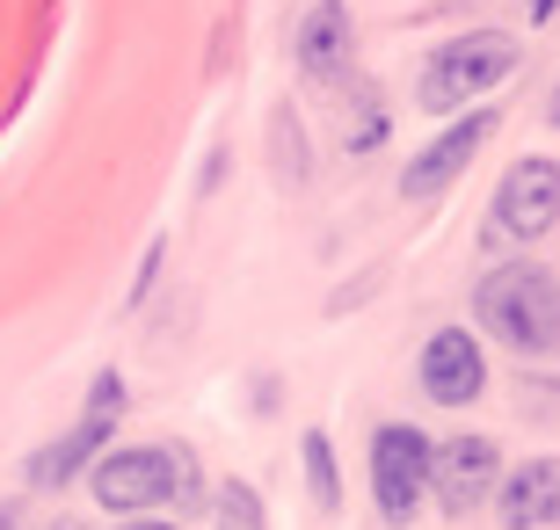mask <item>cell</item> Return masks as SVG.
<instances>
[{
	"mask_svg": "<svg viewBox=\"0 0 560 530\" xmlns=\"http://www.w3.org/2000/svg\"><path fill=\"white\" fill-rule=\"evenodd\" d=\"M495 523L502 530H560V458H524L517 472H502Z\"/></svg>",
	"mask_w": 560,
	"mask_h": 530,
	"instance_id": "10",
	"label": "cell"
},
{
	"mask_svg": "<svg viewBox=\"0 0 560 530\" xmlns=\"http://www.w3.org/2000/svg\"><path fill=\"white\" fill-rule=\"evenodd\" d=\"M474 320L488 327V342H502L517 364H546L560 356V276L539 262H502L480 276Z\"/></svg>",
	"mask_w": 560,
	"mask_h": 530,
	"instance_id": "1",
	"label": "cell"
},
{
	"mask_svg": "<svg viewBox=\"0 0 560 530\" xmlns=\"http://www.w3.org/2000/svg\"><path fill=\"white\" fill-rule=\"evenodd\" d=\"M553 8L560 0H532V22H553Z\"/></svg>",
	"mask_w": 560,
	"mask_h": 530,
	"instance_id": "16",
	"label": "cell"
},
{
	"mask_svg": "<svg viewBox=\"0 0 560 530\" xmlns=\"http://www.w3.org/2000/svg\"><path fill=\"white\" fill-rule=\"evenodd\" d=\"M299 66H306L313 81H335L357 51V22H350V0H313L306 22H299V37H291Z\"/></svg>",
	"mask_w": 560,
	"mask_h": 530,
	"instance_id": "11",
	"label": "cell"
},
{
	"mask_svg": "<svg viewBox=\"0 0 560 530\" xmlns=\"http://www.w3.org/2000/svg\"><path fill=\"white\" fill-rule=\"evenodd\" d=\"M0 530H22V502H0Z\"/></svg>",
	"mask_w": 560,
	"mask_h": 530,
	"instance_id": "15",
	"label": "cell"
},
{
	"mask_svg": "<svg viewBox=\"0 0 560 530\" xmlns=\"http://www.w3.org/2000/svg\"><path fill=\"white\" fill-rule=\"evenodd\" d=\"M495 139V109H466V117L452 123V131H436L422 153H408V167H400V197L408 204H430V197H444V189L474 167V153Z\"/></svg>",
	"mask_w": 560,
	"mask_h": 530,
	"instance_id": "6",
	"label": "cell"
},
{
	"mask_svg": "<svg viewBox=\"0 0 560 530\" xmlns=\"http://www.w3.org/2000/svg\"><path fill=\"white\" fill-rule=\"evenodd\" d=\"M495 487H502V450H495V436H444V444H436V458H430V494L452 516L480 509V502H495Z\"/></svg>",
	"mask_w": 560,
	"mask_h": 530,
	"instance_id": "7",
	"label": "cell"
},
{
	"mask_svg": "<svg viewBox=\"0 0 560 530\" xmlns=\"http://www.w3.org/2000/svg\"><path fill=\"white\" fill-rule=\"evenodd\" d=\"M95 502L109 516H145V509H197L205 502V466L189 444H131L95 458Z\"/></svg>",
	"mask_w": 560,
	"mask_h": 530,
	"instance_id": "2",
	"label": "cell"
},
{
	"mask_svg": "<svg viewBox=\"0 0 560 530\" xmlns=\"http://www.w3.org/2000/svg\"><path fill=\"white\" fill-rule=\"evenodd\" d=\"M430 458H436V444L416 422H378L372 428V502H378V523L386 530L416 523L422 494H430Z\"/></svg>",
	"mask_w": 560,
	"mask_h": 530,
	"instance_id": "4",
	"label": "cell"
},
{
	"mask_svg": "<svg viewBox=\"0 0 560 530\" xmlns=\"http://www.w3.org/2000/svg\"><path fill=\"white\" fill-rule=\"evenodd\" d=\"M44 530H88V523H81V516H51Z\"/></svg>",
	"mask_w": 560,
	"mask_h": 530,
	"instance_id": "17",
	"label": "cell"
},
{
	"mask_svg": "<svg viewBox=\"0 0 560 530\" xmlns=\"http://www.w3.org/2000/svg\"><path fill=\"white\" fill-rule=\"evenodd\" d=\"M117 530H175V523H161V516H125Z\"/></svg>",
	"mask_w": 560,
	"mask_h": 530,
	"instance_id": "14",
	"label": "cell"
},
{
	"mask_svg": "<svg viewBox=\"0 0 560 530\" xmlns=\"http://www.w3.org/2000/svg\"><path fill=\"white\" fill-rule=\"evenodd\" d=\"M299 458H306V487H313V502H320V509H342V480H335V444L328 436H320V428H306V436H299Z\"/></svg>",
	"mask_w": 560,
	"mask_h": 530,
	"instance_id": "12",
	"label": "cell"
},
{
	"mask_svg": "<svg viewBox=\"0 0 560 530\" xmlns=\"http://www.w3.org/2000/svg\"><path fill=\"white\" fill-rule=\"evenodd\" d=\"M546 117H553V123H560V95H553V109H546Z\"/></svg>",
	"mask_w": 560,
	"mask_h": 530,
	"instance_id": "18",
	"label": "cell"
},
{
	"mask_svg": "<svg viewBox=\"0 0 560 530\" xmlns=\"http://www.w3.org/2000/svg\"><path fill=\"white\" fill-rule=\"evenodd\" d=\"M117 422H125V414H109V408H81V422L66 428V436H51L44 450H30L22 480H30L37 494H59L66 480L95 472V458H103V450H109V436H117Z\"/></svg>",
	"mask_w": 560,
	"mask_h": 530,
	"instance_id": "8",
	"label": "cell"
},
{
	"mask_svg": "<svg viewBox=\"0 0 560 530\" xmlns=\"http://www.w3.org/2000/svg\"><path fill=\"white\" fill-rule=\"evenodd\" d=\"M524 44L502 37V30H474V37H452L436 44L430 59H422V81H416V103L430 109V117H452V109L480 103L488 87H502L510 73H517Z\"/></svg>",
	"mask_w": 560,
	"mask_h": 530,
	"instance_id": "3",
	"label": "cell"
},
{
	"mask_svg": "<svg viewBox=\"0 0 560 530\" xmlns=\"http://www.w3.org/2000/svg\"><path fill=\"white\" fill-rule=\"evenodd\" d=\"M211 523L219 530H270V516H262V494L248 480H226V487L211 494Z\"/></svg>",
	"mask_w": 560,
	"mask_h": 530,
	"instance_id": "13",
	"label": "cell"
},
{
	"mask_svg": "<svg viewBox=\"0 0 560 530\" xmlns=\"http://www.w3.org/2000/svg\"><path fill=\"white\" fill-rule=\"evenodd\" d=\"M416 378H422V392H430L436 408H466V400L488 392V356H480V342L466 327H436L430 342H422Z\"/></svg>",
	"mask_w": 560,
	"mask_h": 530,
	"instance_id": "9",
	"label": "cell"
},
{
	"mask_svg": "<svg viewBox=\"0 0 560 530\" xmlns=\"http://www.w3.org/2000/svg\"><path fill=\"white\" fill-rule=\"evenodd\" d=\"M560 225V161L532 153L495 182V204H488V240L502 247H532Z\"/></svg>",
	"mask_w": 560,
	"mask_h": 530,
	"instance_id": "5",
	"label": "cell"
}]
</instances>
